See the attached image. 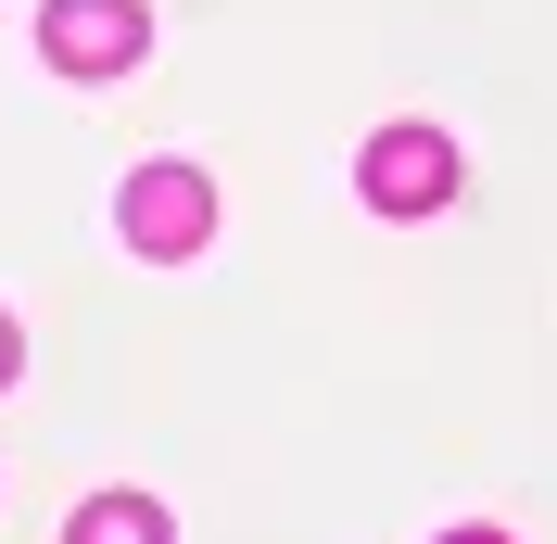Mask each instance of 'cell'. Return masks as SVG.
Returning <instances> with one entry per match:
<instances>
[{
	"label": "cell",
	"mask_w": 557,
	"mask_h": 544,
	"mask_svg": "<svg viewBox=\"0 0 557 544\" xmlns=\"http://www.w3.org/2000/svg\"><path fill=\"white\" fill-rule=\"evenodd\" d=\"M355 203L368 215H444L456 203V139L444 127H381L355 152Z\"/></svg>",
	"instance_id": "1"
},
{
	"label": "cell",
	"mask_w": 557,
	"mask_h": 544,
	"mask_svg": "<svg viewBox=\"0 0 557 544\" xmlns=\"http://www.w3.org/2000/svg\"><path fill=\"white\" fill-rule=\"evenodd\" d=\"M152 51V13L139 0H51L38 13V64L51 76H127Z\"/></svg>",
	"instance_id": "3"
},
{
	"label": "cell",
	"mask_w": 557,
	"mask_h": 544,
	"mask_svg": "<svg viewBox=\"0 0 557 544\" xmlns=\"http://www.w3.org/2000/svg\"><path fill=\"white\" fill-rule=\"evenodd\" d=\"M444 544H507V532H444Z\"/></svg>",
	"instance_id": "6"
},
{
	"label": "cell",
	"mask_w": 557,
	"mask_h": 544,
	"mask_svg": "<svg viewBox=\"0 0 557 544\" xmlns=\"http://www.w3.org/2000/svg\"><path fill=\"white\" fill-rule=\"evenodd\" d=\"M64 544H177V519L152 507V494H89V507L64 519Z\"/></svg>",
	"instance_id": "4"
},
{
	"label": "cell",
	"mask_w": 557,
	"mask_h": 544,
	"mask_svg": "<svg viewBox=\"0 0 557 544\" xmlns=\"http://www.w3.org/2000/svg\"><path fill=\"white\" fill-rule=\"evenodd\" d=\"M13 368H26V330H13V317H0V380H13Z\"/></svg>",
	"instance_id": "5"
},
{
	"label": "cell",
	"mask_w": 557,
	"mask_h": 544,
	"mask_svg": "<svg viewBox=\"0 0 557 544\" xmlns=\"http://www.w3.org/2000/svg\"><path fill=\"white\" fill-rule=\"evenodd\" d=\"M114 228H127V254H152V267L203 254V240H215V190H203V165H139V177H127V203H114Z\"/></svg>",
	"instance_id": "2"
}]
</instances>
